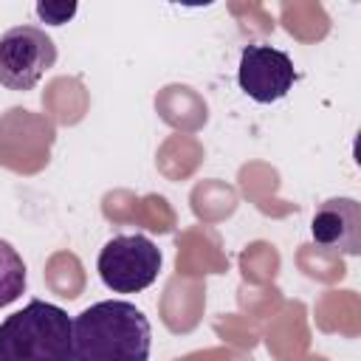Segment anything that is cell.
<instances>
[{"mask_svg": "<svg viewBox=\"0 0 361 361\" xmlns=\"http://www.w3.org/2000/svg\"><path fill=\"white\" fill-rule=\"evenodd\" d=\"M96 268L113 293H138L158 279L161 251L144 234H118L104 243Z\"/></svg>", "mask_w": 361, "mask_h": 361, "instance_id": "obj_3", "label": "cell"}, {"mask_svg": "<svg viewBox=\"0 0 361 361\" xmlns=\"http://www.w3.org/2000/svg\"><path fill=\"white\" fill-rule=\"evenodd\" d=\"M237 82L248 99H254L257 104H271L288 96L296 82V71L285 51L265 42H254L245 45L240 54Z\"/></svg>", "mask_w": 361, "mask_h": 361, "instance_id": "obj_5", "label": "cell"}, {"mask_svg": "<svg viewBox=\"0 0 361 361\" xmlns=\"http://www.w3.org/2000/svg\"><path fill=\"white\" fill-rule=\"evenodd\" d=\"M37 14L51 25H62L76 14V3H39Z\"/></svg>", "mask_w": 361, "mask_h": 361, "instance_id": "obj_8", "label": "cell"}, {"mask_svg": "<svg viewBox=\"0 0 361 361\" xmlns=\"http://www.w3.org/2000/svg\"><path fill=\"white\" fill-rule=\"evenodd\" d=\"M310 234L322 248L358 254L361 251V203L353 197L324 200L313 214Z\"/></svg>", "mask_w": 361, "mask_h": 361, "instance_id": "obj_6", "label": "cell"}, {"mask_svg": "<svg viewBox=\"0 0 361 361\" xmlns=\"http://www.w3.org/2000/svg\"><path fill=\"white\" fill-rule=\"evenodd\" d=\"M149 319L133 302H96L73 319L76 361H149Z\"/></svg>", "mask_w": 361, "mask_h": 361, "instance_id": "obj_1", "label": "cell"}, {"mask_svg": "<svg viewBox=\"0 0 361 361\" xmlns=\"http://www.w3.org/2000/svg\"><path fill=\"white\" fill-rule=\"evenodd\" d=\"M23 290H25V262L11 243L0 240V307L20 299Z\"/></svg>", "mask_w": 361, "mask_h": 361, "instance_id": "obj_7", "label": "cell"}, {"mask_svg": "<svg viewBox=\"0 0 361 361\" xmlns=\"http://www.w3.org/2000/svg\"><path fill=\"white\" fill-rule=\"evenodd\" d=\"M0 361H76L71 316L42 299L0 322Z\"/></svg>", "mask_w": 361, "mask_h": 361, "instance_id": "obj_2", "label": "cell"}, {"mask_svg": "<svg viewBox=\"0 0 361 361\" xmlns=\"http://www.w3.org/2000/svg\"><path fill=\"white\" fill-rule=\"evenodd\" d=\"M56 62L54 39L37 25H14L0 37V85L31 90Z\"/></svg>", "mask_w": 361, "mask_h": 361, "instance_id": "obj_4", "label": "cell"}]
</instances>
